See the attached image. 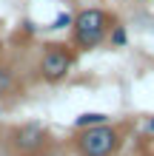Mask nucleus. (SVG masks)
Masks as SVG:
<instances>
[{
    "label": "nucleus",
    "mask_w": 154,
    "mask_h": 156,
    "mask_svg": "<svg viewBox=\"0 0 154 156\" xmlns=\"http://www.w3.org/2000/svg\"><path fill=\"white\" fill-rule=\"evenodd\" d=\"M129 125H94V128H80L71 136V151L74 156H117L126 145Z\"/></svg>",
    "instance_id": "f257e3e1"
},
{
    "label": "nucleus",
    "mask_w": 154,
    "mask_h": 156,
    "mask_svg": "<svg viewBox=\"0 0 154 156\" xmlns=\"http://www.w3.org/2000/svg\"><path fill=\"white\" fill-rule=\"evenodd\" d=\"M117 23V17L106 9L88 6L83 12L74 14L71 20V48L74 51H94L100 43H106L111 26Z\"/></svg>",
    "instance_id": "f03ea898"
},
{
    "label": "nucleus",
    "mask_w": 154,
    "mask_h": 156,
    "mask_svg": "<svg viewBox=\"0 0 154 156\" xmlns=\"http://www.w3.org/2000/svg\"><path fill=\"white\" fill-rule=\"evenodd\" d=\"M146 131H148V133H154V116H148V119H146Z\"/></svg>",
    "instance_id": "1a4fd4ad"
},
{
    "label": "nucleus",
    "mask_w": 154,
    "mask_h": 156,
    "mask_svg": "<svg viewBox=\"0 0 154 156\" xmlns=\"http://www.w3.org/2000/svg\"><path fill=\"white\" fill-rule=\"evenodd\" d=\"M51 145H54V139H51L49 128L40 122L14 125L6 133V148L12 156H49Z\"/></svg>",
    "instance_id": "7ed1b4c3"
},
{
    "label": "nucleus",
    "mask_w": 154,
    "mask_h": 156,
    "mask_svg": "<svg viewBox=\"0 0 154 156\" xmlns=\"http://www.w3.org/2000/svg\"><path fill=\"white\" fill-rule=\"evenodd\" d=\"M106 43L111 45V48H123V45L129 43V31H126V26L123 23H114L111 31H108V37H106Z\"/></svg>",
    "instance_id": "0eeeda50"
},
{
    "label": "nucleus",
    "mask_w": 154,
    "mask_h": 156,
    "mask_svg": "<svg viewBox=\"0 0 154 156\" xmlns=\"http://www.w3.org/2000/svg\"><path fill=\"white\" fill-rule=\"evenodd\" d=\"M71 20H74V14H69V12H60L57 17H54L51 29H71Z\"/></svg>",
    "instance_id": "6e6552de"
},
{
    "label": "nucleus",
    "mask_w": 154,
    "mask_h": 156,
    "mask_svg": "<svg viewBox=\"0 0 154 156\" xmlns=\"http://www.w3.org/2000/svg\"><path fill=\"white\" fill-rule=\"evenodd\" d=\"M74 60H77V51L71 48V45L49 43V45H43V54H40V62H37V74H40L43 82H49V85H60V82L71 74Z\"/></svg>",
    "instance_id": "20e7f679"
},
{
    "label": "nucleus",
    "mask_w": 154,
    "mask_h": 156,
    "mask_svg": "<svg viewBox=\"0 0 154 156\" xmlns=\"http://www.w3.org/2000/svg\"><path fill=\"white\" fill-rule=\"evenodd\" d=\"M106 122H111V119H108V114H100V111H86V114L74 116V131H80V128H94V125H106Z\"/></svg>",
    "instance_id": "423d86ee"
},
{
    "label": "nucleus",
    "mask_w": 154,
    "mask_h": 156,
    "mask_svg": "<svg viewBox=\"0 0 154 156\" xmlns=\"http://www.w3.org/2000/svg\"><path fill=\"white\" fill-rule=\"evenodd\" d=\"M137 3H148V0H137Z\"/></svg>",
    "instance_id": "9d476101"
},
{
    "label": "nucleus",
    "mask_w": 154,
    "mask_h": 156,
    "mask_svg": "<svg viewBox=\"0 0 154 156\" xmlns=\"http://www.w3.org/2000/svg\"><path fill=\"white\" fill-rule=\"evenodd\" d=\"M17 91H20V80H17V71L12 62L0 60V99L6 97H14Z\"/></svg>",
    "instance_id": "39448f33"
}]
</instances>
